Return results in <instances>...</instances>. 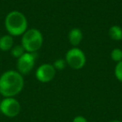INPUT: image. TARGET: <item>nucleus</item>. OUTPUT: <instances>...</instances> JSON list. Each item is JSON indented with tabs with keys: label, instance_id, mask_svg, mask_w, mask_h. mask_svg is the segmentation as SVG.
I'll return each instance as SVG.
<instances>
[{
	"label": "nucleus",
	"instance_id": "obj_1",
	"mask_svg": "<svg viewBox=\"0 0 122 122\" xmlns=\"http://www.w3.org/2000/svg\"><path fill=\"white\" fill-rule=\"evenodd\" d=\"M23 86V77L18 71L9 70L0 76V94L4 98L14 97L22 92Z\"/></svg>",
	"mask_w": 122,
	"mask_h": 122
},
{
	"label": "nucleus",
	"instance_id": "obj_2",
	"mask_svg": "<svg viewBox=\"0 0 122 122\" xmlns=\"http://www.w3.org/2000/svg\"><path fill=\"white\" fill-rule=\"evenodd\" d=\"M5 28L12 37L23 35L28 30V20L19 11H12L7 14L4 21Z\"/></svg>",
	"mask_w": 122,
	"mask_h": 122
},
{
	"label": "nucleus",
	"instance_id": "obj_3",
	"mask_svg": "<svg viewBox=\"0 0 122 122\" xmlns=\"http://www.w3.org/2000/svg\"><path fill=\"white\" fill-rule=\"evenodd\" d=\"M44 42V37L39 30L36 28L28 29L21 39V45L26 52L35 53L41 48Z\"/></svg>",
	"mask_w": 122,
	"mask_h": 122
},
{
	"label": "nucleus",
	"instance_id": "obj_4",
	"mask_svg": "<svg viewBox=\"0 0 122 122\" xmlns=\"http://www.w3.org/2000/svg\"><path fill=\"white\" fill-rule=\"evenodd\" d=\"M65 61L67 65H69L72 69L80 70L85 66L86 56L81 49L73 47L67 51L65 55Z\"/></svg>",
	"mask_w": 122,
	"mask_h": 122
},
{
	"label": "nucleus",
	"instance_id": "obj_5",
	"mask_svg": "<svg viewBox=\"0 0 122 122\" xmlns=\"http://www.w3.org/2000/svg\"><path fill=\"white\" fill-rule=\"evenodd\" d=\"M21 111L20 103L14 97L3 98L0 102V111L3 116L13 118L18 116Z\"/></svg>",
	"mask_w": 122,
	"mask_h": 122
},
{
	"label": "nucleus",
	"instance_id": "obj_6",
	"mask_svg": "<svg viewBox=\"0 0 122 122\" xmlns=\"http://www.w3.org/2000/svg\"><path fill=\"white\" fill-rule=\"evenodd\" d=\"M36 54L35 53L25 52L20 56L17 61V69L18 71L23 75H27L33 70L35 64Z\"/></svg>",
	"mask_w": 122,
	"mask_h": 122
},
{
	"label": "nucleus",
	"instance_id": "obj_7",
	"mask_svg": "<svg viewBox=\"0 0 122 122\" xmlns=\"http://www.w3.org/2000/svg\"><path fill=\"white\" fill-rule=\"evenodd\" d=\"M56 70L52 64L45 63L38 67L36 70L35 76L39 81L42 83H48L54 78Z\"/></svg>",
	"mask_w": 122,
	"mask_h": 122
},
{
	"label": "nucleus",
	"instance_id": "obj_8",
	"mask_svg": "<svg viewBox=\"0 0 122 122\" xmlns=\"http://www.w3.org/2000/svg\"><path fill=\"white\" fill-rule=\"evenodd\" d=\"M69 41L70 44L74 46L75 47H77V46L80 45L83 39V32L80 28H73L69 32Z\"/></svg>",
	"mask_w": 122,
	"mask_h": 122
},
{
	"label": "nucleus",
	"instance_id": "obj_9",
	"mask_svg": "<svg viewBox=\"0 0 122 122\" xmlns=\"http://www.w3.org/2000/svg\"><path fill=\"white\" fill-rule=\"evenodd\" d=\"M13 47V38L11 35H3L0 37V50L3 51H8Z\"/></svg>",
	"mask_w": 122,
	"mask_h": 122
},
{
	"label": "nucleus",
	"instance_id": "obj_10",
	"mask_svg": "<svg viewBox=\"0 0 122 122\" xmlns=\"http://www.w3.org/2000/svg\"><path fill=\"white\" fill-rule=\"evenodd\" d=\"M109 36L115 41H121L122 39V28L120 26L114 25L110 27Z\"/></svg>",
	"mask_w": 122,
	"mask_h": 122
},
{
	"label": "nucleus",
	"instance_id": "obj_11",
	"mask_svg": "<svg viewBox=\"0 0 122 122\" xmlns=\"http://www.w3.org/2000/svg\"><path fill=\"white\" fill-rule=\"evenodd\" d=\"M10 52H11V55L13 56V57L18 59V58H19L20 56H23L26 51H25V50L23 49V47L22 45H16V46H13V47H12V49L10 50Z\"/></svg>",
	"mask_w": 122,
	"mask_h": 122
},
{
	"label": "nucleus",
	"instance_id": "obj_12",
	"mask_svg": "<svg viewBox=\"0 0 122 122\" xmlns=\"http://www.w3.org/2000/svg\"><path fill=\"white\" fill-rule=\"evenodd\" d=\"M111 59L116 62H120L122 61V50L120 48H115L110 53Z\"/></svg>",
	"mask_w": 122,
	"mask_h": 122
},
{
	"label": "nucleus",
	"instance_id": "obj_13",
	"mask_svg": "<svg viewBox=\"0 0 122 122\" xmlns=\"http://www.w3.org/2000/svg\"><path fill=\"white\" fill-rule=\"evenodd\" d=\"M54 67L55 68V70H59V71H61V70H64L67 66V63L65 59H58L56 60L55 61L53 64Z\"/></svg>",
	"mask_w": 122,
	"mask_h": 122
},
{
	"label": "nucleus",
	"instance_id": "obj_14",
	"mask_svg": "<svg viewBox=\"0 0 122 122\" xmlns=\"http://www.w3.org/2000/svg\"><path fill=\"white\" fill-rule=\"evenodd\" d=\"M115 76L118 81L122 82V61L116 64L115 67Z\"/></svg>",
	"mask_w": 122,
	"mask_h": 122
},
{
	"label": "nucleus",
	"instance_id": "obj_15",
	"mask_svg": "<svg viewBox=\"0 0 122 122\" xmlns=\"http://www.w3.org/2000/svg\"><path fill=\"white\" fill-rule=\"evenodd\" d=\"M73 122H88V121L86 120V118H85L82 116H78L74 118Z\"/></svg>",
	"mask_w": 122,
	"mask_h": 122
},
{
	"label": "nucleus",
	"instance_id": "obj_16",
	"mask_svg": "<svg viewBox=\"0 0 122 122\" xmlns=\"http://www.w3.org/2000/svg\"><path fill=\"white\" fill-rule=\"evenodd\" d=\"M109 122H122V121H118V120H113V121H109Z\"/></svg>",
	"mask_w": 122,
	"mask_h": 122
}]
</instances>
